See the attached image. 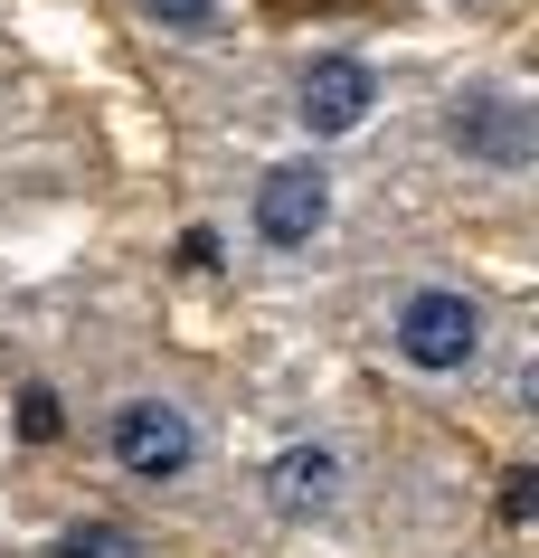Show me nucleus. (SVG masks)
I'll list each match as a JSON object with an SVG mask.
<instances>
[{
  "label": "nucleus",
  "instance_id": "7",
  "mask_svg": "<svg viewBox=\"0 0 539 558\" xmlns=\"http://www.w3.org/2000/svg\"><path fill=\"white\" fill-rule=\"evenodd\" d=\"M58 558H133V539H123V530H66Z\"/></svg>",
  "mask_w": 539,
  "mask_h": 558
},
{
  "label": "nucleus",
  "instance_id": "9",
  "mask_svg": "<svg viewBox=\"0 0 539 558\" xmlns=\"http://www.w3.org/2000/svg\"><path fill=\"white\" fill-rule=\"evenodd\" d=\"M454 10H474V0H454Z\"/></svg>",
  "mask_w": 539,
  "mask_h": 558
},
{
  "label": "nucleus",
  "instance_id": "6",
  "mask_svg": "<svg viewBox=\"0 0 539 558\" xmlns=\"http://www.w3.org/2000/svg\"><path fill=\"white\" fill-rule=\"evenodd\" d=\"M341 493H351V473H341V454L331 445H284L266 464V511H284V521H331L341 511Z\"/></svg>",
  "mask_w": 539,
  "mask_h": 558
},
{
  "label": "nucleus",
  "instance_id": "8",
  "mask_svg": "<svg viewBox=\"0 0 539 558\" xmlns=\"http://www.w3.org/2000/svg\"><path fill=\"white\" fill-rule=\"evenodd\" d=\"M143 20H161V29H209L218 0H143Z\"/></svg>",
  "mask_w": 539,
  "mask_h": 558
},
{
  "label": "nucleus",
  "instance_id": "4",
  "mask_svg": "<svg viewBox=\"0 0 539 558\" xmlns=\"http://www.w3.org/2000/svg\"><path fill=\"white\" fill-rule=\"evenodd\" d=\"M331 228V171L303 151V161H274L266 180H256V236H266L274 256H294V246H313V236Z\"/></svg>",
  "mask_w": 539,
  "mask_h": 558
},
{
  "label": "nucleus",
  "instance_id": "2",
  "mask_svg": "<svg viewBox=\"0 0 539 558\" xmlns=\"http://www.w3.org/2000/svg\"><path fill=\"white\" fill-rule=\"evenodd\" d=\"M105 454H114L133 483H180V473L199 464V426L180 398H123L105 416Z\"/></svg>",
  "mask_w": 539,
  "mask_h": 558
},
{
  "label": "nucleus",
  "instance_id": "1",
  "mask_svg": "<svg viewBox=\"0 0 539 558\" xmlns=\"http://www.w3.org/2000/svg\"><path fill=\"white\" fill-rule=\"evenodd\" d=\"M389 351L417 379H464L482 360V303L464 284H407L397 313H389Z\"/></svg>",
  "mask_w": 539,
  "mask_h": 558
},
{
  "label": "nucleus",
  "instance_id": "5",
  "mask_svg": "<svg viewBox=\"0 0 539 558\" xmlns=\"http://www.w3.org/2000/svg\"><path fill=\"white\" fill-rule=\"evenodd\" d=\"M445 133H454V151H474V161H492V171H530V105H520V95L464 86L445 105Z\"/></svg>",
  "mask_w": 539,
  "mask_h": 558
},
{
  "label": "nucleus",
  "instance_id": "3",
  "mask_svg": "<svg viewBox=\"0 0 539 558\" xmlns=\"http://www.w3.org/2000/svg\"><path fill=\"white\" fill-rule=\"evenodd\" d=\"M294 114L313 143H341V133H359V123L379 114V66L351 58V48H331V58L303 66V86H294Z\"/></svg>",
  "mask_w": 539,
  "mask_h": 558
}]
</instances>
